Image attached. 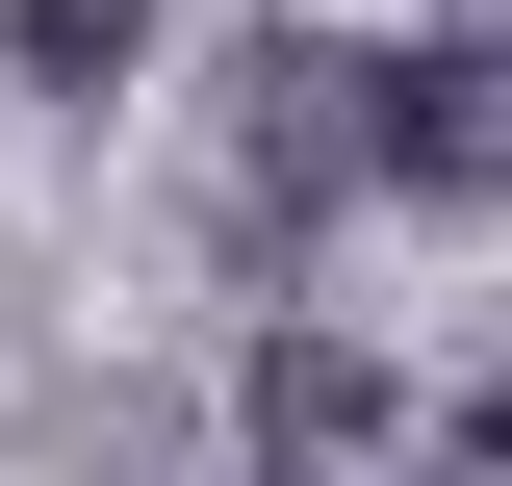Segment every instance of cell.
<instances>
[{
    "mask_svg": "<svg viewBox=\"0 0 512 486\" xmlns=\"http://www.w3.org/2000/svg\"><path fill=\"white\" fill-rule=\"evenodd\" d=\"M333 205H359V52H308V26H282V52L231 77V231L282 256V231H333Z\"/></svg>",
    "mask_w": 512,
    "mask_h": 486,
    "instance_id": "6da1fadb",
    "label": "cell"
},
{
    "mask_svg": "<svg viewBox=\"0 0 512 486\" xmlns=\"http://www.w3.org/2000/svg\"><path fill=\"white\" fill-rule=\"evenodd\" d=\"M359 180H384V205H487V180H512V77L461 52V26L359 77Z\"/></svg>",
    "mask_w": 512,
    "mask_h": 486,
    "instance_id": "7a4b0ae2",
    "label": "cell"
},
{
    "mask_svg": "<svg viewBox=\"0 0 512 486\" xmlns=\"http://www.w3.org/2000/svg\"><path fill=\"white\" fill-rule=\"evenodd\" d=\"M359 435H384V359H359V333H256V461H282V486H333Z\"/></svg>",
    "mask_w": 512,
    "mask_h": 486,
    "instance_id": "3957f363",
    "label": "cell"
},
{
    "mask_svg": "<svg viewBox=\"0 0 512 486\" xmlns=\"http://www.w3.org/2000/svg\"><path fill=\"white\" fill-rule=\"evenodd\" d=\"M0 52H26V103H103L154 52V0H0Z\"/></svg>",
    "mask_w": 512,
    "mask_h": 486,
    "instance_id": "277c9868",
    "label": "cell"
}]
</instances>
